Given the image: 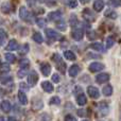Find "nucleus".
Returning a JSON list of instances; mask_svg holds the SVG:
<instances>
[{"mask_svg":"<svg viewBox=\"0 0 121 121\" xmlns=\"http://www.w3.org/2000/svg\"><path fill=\"white\" fill-rule=\"evenodd\" d=\"M87 92H88V95H89V97H91L92 99H98L99 97H100L99 89L97 87H94V86L87 87Z\"/></svg>","mask_w":121,"mask_h":121,"instance_id":"obj_5","label":"nucleus"},{"mask_svg":"<svg viewBox=\"0 0 121 121\" xmlns=\"http://www.w3.org/2000/svg\"><path fill=\"white\" fill-rule=\"evenodd\" d=\"M27 71H28V67L27 68H20V70L18 71V77L19 78H23L26 74H27Z\"/></svg>","mask_w":121,"mask_h":121,"instance_id":"obj_31","label":"nucleus"},{"mask_svg":"<svg viewBox=\"0 0 121 121\" xmlns=\"http://www.w3.org/2000/svg\"><path fill=\"white\" fill-rule=\"evenodd\" d=\"M60 103V99L59 97H52L50 99V104H55V105H59Z\"/></svg>","mask_w":121,"mask_h":121,"instance_id":"obj_30","label":"nucleus"},{"mask_svg":"<svg viewBox=\"0 0 121 121\" xmlns=\"http://www.w3.org/2000/svg\"><path fill=\"white\" fill-rule=\"evenodd\" d=\"M80 71V68L78 65H72V66L69 68V75H70L71 78H75L78 75V73H79Z\"/></svg>","mask_w":121,"mask_h":121,"instance_id":"obj_14","label":"nucleus"},{"mask_svg":"<svg viewBox=\"0 0 121 121\" xmlns=\"http://www.w3.org/2000/svg\"><path fill=\"white\" fill-rule=\"evenodd\" d=\"M37 81H38V75L36 73V71H31L29 73V75H28V84L31 87H33V86L36 85Z\"/></svg>","mask_w":121,"mask_h":121,"instance_id":"obj_3","label":"nucleus"},{"mask_svg":"<svg viewBox=\"0 0 121 121\" xmlns=\"http://www.w3.org/2000/svg\"><path fill=\"white\" fill-rule=\"evenodd\" d=\"M0 107H1V111L3 113H9L11 111V103L8 100H3L0 103Z\"/></svg>","mask_w":121,"mask_h":121,"instance_id":"obj_13","label":"nucleus"},{"mask_svg":"<svg viewBox=\"0 0 121 121\" xmlns=\"http://www.w3.org/2000/svg\"><path fill=\"white\" fill-rule=\"evenodd\" d=\"M8 121H16V119L14 117H10V118H8Z\"/></svg>","mask_w":121,"mask_h":121,"instance_id":"obj_41","label":"nucleus"},{"mask_svg":"<svg viewBox=\"0 0 121 121\" xmlns=\"http://www.w3.org/2000/svg\"><path fill=\"white\" fill-rule=\"evenodd\" d=\"M29 45H27V44H25V45H21L20 47H19V54H21V55H25V54H27L28 52H29Z\"/></svg>","mask_w":121,"mask_h":121,"instance_id":"obj_23","label":"nucleus"},{"mask_svg":"<svg viewBox=\"0 0 121 121\" xmlns=\"http://www.w3.org/2000/svg\"><path fill=\"white\" fill-rule=\"evenodd\" d=\"M40 70H42L43 74L45 75V77H47V75H49L51 73V66L49 63H43L42 65H40Z\"/></svg>","mask_w":121,"mask_h":121,"instance_id":"obj_7","label":"nucleus"},{"mask_svg":"<svg viewBox=\"0 0 121 121\" xmlns=\"http://www.w3.org/2000/svg\"><path fill=\"white\" fill-rule=\"evenodd\" d=\"M6 38H8V35H6L5 31L3 29H0V46H3Z\"/></svg>","mask_w":121,"mask_h":121,"instance_id":"obj_21","label":"nucleus"},{"mask_svg":"<svg viewBox=\"0 0 121 121\" xmlns=\"http://www.w3.org/2000/svg\"><path fill=\"white\" fill-rule=\"evenodd\" d=\"M112 94H113V87H112L111 85H106L103 87V95H104L105 97L112 96Z\"/></svg>","mask_w":121,"mask_h":121,"instance_id":"obj_19","label":"nucleus"},{"mask_svg":"<svg viewBox=\"0 0 121 121\" xmlns=\"http://www.w3.org/2000/svg\"><path fill=\"white\" fill-rule=\"evenodd\" d=\"M67 4L69 5L70 9H75L78 6V1H74V0H73V1H68Z\"/></svg>","mask_w":121,"mask_h":121,"instance_id":"obj_35","label":"nucleus"},{"mask_svg":"<svg viewBox=\"0 0 121 121\" xmlns=\"http://www.w3.org/2000/svg\"><path fill=\"white\" fill-rule=\"evenodd\" d=\"M77 102L79 105H85L86 102H87V99H86V97L83 94H80L77 98Z\"/></svg>","mask_w":121,"mask_h":121,"instance_id":"obj_20","label":"nucleus"},{"mask_svg":"<svg viewBox=\"0 0 121 121\" xmlns=\"http://www.w3.org/2000/svg\"><path fill=\"white\" fill-rule=\"evenodd\" d=\"M103 69H104V65L102 63L95 62L89 65V71H91V72H98V71H101Z\"/></svg>","mask_w":121,"mask_h":121,"instance_id":"obj_4","label":"nucleus"},{"mask_svg":"<svg viewBox=\"0 0 121 121\" xmlns=\"http://www.w3.org/2000/svg\"><path fill=\"white\" fill-rule=\"evenodd\" d=\"M0 121H4V118L3 117H0Z\"/></svg>","mask_w":121,"mask_h":121,"instance_id":"obj_42","label":"nucleus"},{"mask_svg":"<svg viewBox=\"0 0 121 121\" xmlns=\"http://www.w3.org/2000/svg\"><path fill=\"white\" fill-rule=\"evenodd\" d=\"M90 48L96 51H99V52H103V51H104V47H103V45L100 44V43H94V44H91L90 45Z\"/></svg>","mask_w":121,"mask_h":121,"instance_id":"obj_18","label":"nucleus"},{"mask_svg":"<svg viewBox=\"0 0 121 121\" xmlns=\"http://www.w3.org/2000/svg\"><path fill=\"white\" fill-rule=\"evenodd\" d=\"M11 81H12V78L9 77V75H0V82L2 84H8Z\"/></svg>","mask_w":121,"mask_h":121,"instance_id":"obj_27","label":"nucleus"},{"mask_svg":"<svg viewBox=\"0 0 121 121\" xmlns=\"http://www.w3.org/2000/svg\"><path fill=\"white\" fill-rule=\"evenodd\" d=\"M36 22H37V25H38V27H39V28H43L45 25H46V20H45V19H42V18L37 19V21H36Z\"/></svg>","mask_w":121,"mask_h":121,"instance_id":"obj_36","label":"nucleus"},{"mask_svg":"<svg viewBox=\"0 0 121 121\" xmlns=\"http://www.w3.org/2000/svg\"><path fill=\"white\" fill-rule=\"evenodd\" d=\"M56 26H57V28H59L60 31H65V30H66V23H65L64 21H60Z\"/></svg>","mask_w":121,"mask_h":121,"instance_id":"obj_33","label":"nucleus"},{"mask_svg":"<svg viewBox=\"0 0 121 121\" xmlns=\"http://www.w3.org/2000/svg\"><path fill=\"white\" fill-rule=\"evenodd\" d=\"M78 23V17L75 14H72L70 17V25L72 26V27H74V26H77Z\"/></svg>","mask_w":121,"mask_h":121,"instance_id":"obj_29","label":"nucleus"},{"mask_svg":"<svg viewBox=\"0 0 121 121\" xmlns=\"http://www.w3.org/2000/svg\"><path fill=\"white\" fill-rule=\"evenodd\" d=\"M103 8H104V2L103 1H100V0H98V1H94L95 11H97V12H101V11L103 10Z\"/></svg>","mask_w":121,"mask_h":121,"instance_id":"obj_17","label":"nucleus"},{"mask_svg":"<svg viewBox=\"0 0 121 121\" xmlns=\"http://www.w3.org/2000/svg\"><path fill=\"white\" fill-rule=\"evenodd\" d=\"M83 35H84V32H83V29H77L72 32V37L74 38L75 40H81L83 38Z\"/></svg>","mask_w":121,"mask_h":121,"instance_id":"obj_11","label":"nucleus"},{"mask_svg":"<svg viewBox=\"0 0 121 121\" xmlns=\"http://www.w3.org/2000/svg\"><path fill=\"white\" fill-rule=\"evenodd\" d=\"M19 17H20L22 20L27 21V22H31L32 21V15L31 13L28 11V9L26 6H21L19 9Z\"/></svg>","mask_w":121,"mask_h":121,"instance_id":"obj_1","label":"nucleus"},{"mask_svg":"<svg viewBox=\"0 0 121 121\" xmlns=\"http://www.w3.org/2000/svg\"><path fill=\"white\" fill-rule=\"evenodd\" d=\"M83 121H87V120H83Z\"/></svg>","mask_w":121,"mask_h":121,"instance_id":"obj_43","label":"nucleus"},{"mask_svg":"<svg viewBox=\"0 0 121 121\" xmlns=\"http://www.w3.org/2000/svg\"><path fill=\"white\" fill-rule=\"evenodd\" d=\"M45 33H46V36H47V37H48L49 39H51V40H56L57 38L60 37V36H59V33H56V32H55L53 29H46Z\"/></svg>","mask_w":121,"mask_h":121,"instance_id":"obj_6","label":"nucleus"},{"mask_svg":"<svg viewBox=\"0 0 121 121\" xmlns=\"http://www.w3.org/2000/svg\"><path fill=\"white\" fill-rule=\"evenodd\" d=\"M64 56H65V59H67L69 60H74L75 59H77L74 53H73L72 51H69V50L65 51V52H64Z\"/></svg>","mask_w":121,"mask_h":121,"instance_id":"obj_22","label":"nucleus"},{"mask_svg":"<svg viewBox=\"0 0 121 121\" xmlns=\"http://www.w3.org/2000/svg\"><path fill=\"white\" fill-rule=\"evenodd\" d=\"M114 43H115V40H114L113 36H108V37L106 38V48L107 49L112 48V47L114 46Z\"/></svg>","mask_w":121,"mask_h":121,"instance_id":"obj_26","label":"nucleus"},{"mask_svg":"<svg viewBox=\"0 0 121 121\" xmlns=\"http://www.w3.org/2000/svg\"><path fill=\"white\" fill-rule=\"evenodd\" d=\"M87 36L89 39H95L97 37V33L96 32H89V33H87Z\"/></svg>","mask_w":121,"mask_h":121,"instance_id":"obj_37","label":"nucleus"},{"mask_svg":"<svg viewBox=\"0 0 121 121\" xmlns=\"http://www.w3.org/2000/svg\"><path fill=\"white\" fill-rule=\"evenodd\" d=\"M105 16L109 17V18H116V17H117V14H116L115 12H113V11H108V12L105 13Z\"/></svg>","mask_w":121,"mask_h":121,"instance_id":"obj_34","label":"nucleus"},{"mask_svg":"<svg viewBox=\"0 0 121 121\" xmlns=\"http://www.w3.org/2000/svg\"><path fill=\"white\" fill-rule=\"evenodd\" d=\"M17 48H18V44H17V42L15 39H12V40H10L9 42V44H8V46H6V50H12V51H14V50H17Z\"/></svg>","mask_w":121,"mask_h":121,"instance_id":"obj_16","label":"nucleus"},{"mask_svg":"<svg viewBox=\"0 0 121 121\" xmlns=\"http://www.w3.org/2000/svg\"><path fill=\"white\" fill-rule=\"evenodd\" d=\"M109 80V74L108 73H101V74H98L96 77V81L98 83L102 84V83H105Z\"/></svg>","mask_w":121,"mask_h":121,"instance_id":"obj_9","label":"nucleus"},{"mask_svg":"<svg viewBox=\"0 0 121 121\" xmlns=\"http://www.w3.org/2000/svg\"><path fill=\"white\" fill-rule=\"evenodd\" d=\"M18 100H19V103L21 105H27L28 104V98L26 96V94L22 91V90H19L18 91Z\"/></svg>","mask_w":121,"mask_h":121,"instance_id":"obj_12","label":"nucleus"},{"mask_svg":"<svg viewBox=\"0 0 121 121\" xmlns=\"http://www.w3.org/2000/svg\"><path fill=\"white\" fill-rule=\"evenodd\" d=\"M5 60L10 63H15L16 62V56L13 53H6L5 54Z\"/></svg>","mask_w":121,"mask_h":121,"instance_id":"obj_25","label":"nucleus"},{"mask_svg":"<svg viewBox=\"0 0 121 121\" xmlns=\"http://www.w3.org/2000/svg\"><path fill=\"white\" fill-rule=\"evenodd\" d=\"M60 17H62V13H60V11H54V12H51V13H49V15H48V18L50 19V20H52V21L59 20Z\"/></svg>","mask_w":121,"mask_h":121,"instance_id":"obj_10","label":"nucleus"},{"mask_svg":"<svg viewBox=\"0 0 121 121\" xmlns=\"http://www.w3.org/2000/svg\"><path fill=\"white\" fill-rule=\"evenodd\" d=\"M42 87L43 89L45 90L46 92H52L53 91V85L48 81H45L42 83Z\"/></svg>","mask_w":121,"mask_h":121,"instance_id":"obj_15","label":"nucleus"},{"mask_svg":"<svg viewBox=\"0 0 121 121\" xmlns=\"http://www.w3.org/2000/svg\"><path fill=\"white\" fill-rule=\"evenodd\" d=\"M60 75L59 74H56V73H54V74L52 75V81L54 82V83H59L60 82Z\"/></svg>","mask_w":121,"mask_h":121,"instance_id":"obj_38","label":"nucleus"},{"mask_svg":"<svg viewBox=\"0 0 121 121\" xmlns=\"http://www.w3.org/2000/svg\"><path fill=\"white\" fill-rule=\"evenodd\" d=\"M109 4L113 6H119L120 5V1H111L109 2Z\"/></svg>","mask_w":121,"mask_h":121,"instance_id":"obj_40","label":"nucleus"},{"mask_svg":"<svg viewBox=\"0 0 121 121\" xmlns=\"http://www.w3.org/2000/svg\"><path fill=\"white\" fill-rule=\"evenodd\" d=\"M33 39H34V42H36L37 44H42V43L44 42L42 34L38 33V32H36V33H34V34H33Z\"/></svg>","mask_w":121,"mask_h":121,"instance_id":"obj_24","label":"nucleus"},{"mask_svg":"<svg viewBox=\"0 0 121 121\" xmlns=\"http://www.w3.org/2000/svg\"><path fill=\"white\" fill-rule=\"evenodd\" d=\"M65 121H77V119L71 115H67L66 117H65Z\"/></svg>","mask_w":121,"mask_h":121,"instance_id":"obj_39","label":"nucleus"},{"mask_svg":"<svg viewBox=\"0 0 121 121\" xmlns=\"http://www.w3.org/2000/svg\"><path fill=\"white\" fill-rule=\"evenodd\" d=\"M101 112H102L103 115L107 114L108 113V106H107L106 104H104V103H102V104H101Z\"/></svg>","mask_w":121,"mask_h":121,"instance_id":"obj_32","label":"nucleus"},{"mask_svg":"<svg viewBox=\"0 0 121 121\" xmlns=\"http://www.w3.org/2000/svg\"><path fill=\"white\" fill-rule=\"evenodd\" d=\"M10 65L9 64H6V63H3V64L1 65V68H0V72H9V71H10Z\"/></svg>","mask_w":121,"mask_h":121,"instance_id":"obj_28","label":"nucleus"},{"mask_svg":"<svg viewBox=\"0 0 121 121\" xmlns=\"http://www.w3.org/2000/svg\"><path fill=\"white\" fill-rule=\"evenodd\" d=\"M83 17L88 21H94L95 19H96L95 14L90 10H88V9H85V10L83 11Z\"/></svg>","mask_w":121,"mask_h":121,"instance_id":"obj_8","label":"nucleus"},{"mask_svg":"<svg viewBox=\"0 0 121 121\" xmlns=\"http://www.w3.org/2000/svg\"><path fill=\"white\" fill-rule=\"evenodd\" d=\"M52 60H54V62H56V68L59 69L60 72L64 73L65 71H66V64L63 62V60H60V55H59V54L52 55Z\"/></svg>","mask_w":121,"mask_h":121,"instance_id":"obj_2","label":"nucleus"}]
</instances>
